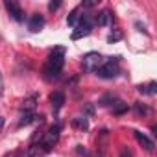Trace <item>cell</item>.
Here are the masks:
<instances>
[{
    "mask_svg": "<svg viewBox=\"0 0 157 157\" xmlns=\"http://www.w3.org/2000/svg\"><path fill=\"white\" fill-rule=\"evenodd\" d=\"M63 65H65V48L63 46H56L50 52L48 59H46V65H44V70H43L44 78H46V80H54V78H57L61 68H63Z\"/></svg>",
    "mask_w": 157,
    "mask_h": 157,
    "instance_id": "1",
    "label": "cell"
},
{
    "mask_svg": "<svg viewBox=\"0 0 157 157\" xmlns=\"http://www.w3.org/2000/svg\"><path fill=\"white\" fill-rule=\"evenodd\" d=\"M96 74L104 80H113L120 74V68H118V57H109V59H104L102 67L96 70Z\"/></svg>",
    "mask_w": 157,
    "mask_h": 157,
    "instance_id": "2",
    "label": "cell"
},
{
    "mask_svg": "<svg viewBox=\"0 0 157 157\" xmlns=\"http://www.w3.org/2000/svg\"><path fill=\"white\" fill-rule=\"evenodd\" d=\"M93 26H94V19H93L91 15H82V17H80V21H78V24H76V32L72 33V39H82V37H87V35L91 33Z\"/></svg>",
    "mask_w": 157,
    "mask_h": 157,
    "instance_id": "3",
    "label": "cell"
},
{
    "mask_svg": "<svg viewBox=\"0 0 157 157\" xmlns=\"http://www.w3.org/2000/svg\"><path fill=\"white\" fill-rule=\"evenodd\" d=\"M104 63V56L98 52H89L82 57V67L85 72H96Z\"/></svg>",
    "mask_w": 157,
    "mask_h": 157,
    "instance_id": "4",
    "label": "cell"
},
{
    "mask_svg": "<svg viewBox=\"0 0 157 157\" xmlns=\"http://www.w3.org/2000/svg\"><path fill=\"white\" fill-rule=\"evenodd\" d=\"M59 133H61V124L56 122V124L48 129V133L41 139V148H43L44 151H50V150L57 144V140H59Z\"/></svg>",
    "mask_w": 157,
    "mask_h": 157,
    "instance_id": "5",
    "label": "cell"
},
{
    "mask_svg": "<svg viewBox=\"0 0 157 157\" xmlns=\"http://www.w3.org/2000/svg\"><path fill=\"white\" fill-rule=\"evenodd\" d=\"M4 8L8 10V13L11 15L13 21H17V22H22V21H24V11H22V8H21L17 2H13V0H6V2H4Z\"/></svg>",
    "mask_w": 157,
    "mask_h": 157,
    "instance_id": "6",
    "label": "cell"
},
{
    "mask_svg": "<svg viewBox=\"0 0 157 157\" xmlns=\"http://www.w3.org/2000/svg\"><path fill=\"white\" fill-rule=\"evenodd\" d=\"M133 135H135L137 142H139V144H140V146H142L146 151H153V150H155V142H153L150 137H146L144 133H140V131H137V129L133 131Z\"/></svg>",
    "mask_w": 157,
    "mask_h": 157,
    "instance_id": "7",
    "label": "cell"
},
{
    "mask_svg": "<svg viewBox=\"0 0 157 157\" xmlns=\"http://www.w3.org/2000/svg\"><path fill=\"white\" fill-rule=\"evenodd\" d=\"M44 28V17L43 15H32L30 17V21H28V30L30 32H33V33H37V32H41Z\"/></svg>",
    "mask_w": 157,
    "mask_h": 157,
    "instance_id": "8",
    "label": "cell"
},
{
    "mask_svg": "<svg viewBox=\"0 0 157 157\" xmlns=\"http://www.w3.org/2000/svg\"><path fill=\"white\" fill-rule=\"evenodd\" d=\"M50 104H52L54 113H57V111L63 107V104H65V94H63L61 91H56V93L50 96Z\"/></svg>",
    "mask_w": 157,
    "mask_h": 157,
    "instance_id": "9",
    "label": "cell"
},
{
    "mask_svg": "<svg viewBox=\"0 0 157 157\" xmlns=\"http://www.w3.org/2000/svg\"><path fill=\"white\" fill-rule=\"evenodd\" d=\"M94 22H96L98 26H107V24H111V22H113V15H111V11H109V10L100 11L98 17L94 19Z\"/></svg>",
    "mask_w": 157,
    "mask_h": 157,
    "instance_id": "10",
    "label": "cell"
},
{
    "mask_svg": "<svg viewBox=\"0 0 157 157\" xmlns=\"http://www.w3.org/2000/svg\"><path fill=\"white\" fill-rule=\"evenodd\" d=\"M137 91L140 94H148V96H155L157 94V83L155 82H150V83H144V85H139Z\"/></svg>",
    "mask_w": 157,
    "mask_h": 157,
    "instance_id": "11",
    "label": "cell"
},
{
    "mask_svg": "<svg viewBox=\"0 0 157 157\" xmlns=\"http://www.w3.org/2000/svg\"><path fill=\"white\" fill-rule=\"evenodd\" d=\"M80 11H82V6H78V8H74L70 13H68V17H67V24L68 26H76L78 24V21H80Z\"/></svg>",
    "mask_w": 157,
    "mask_h": 157,
    "instance_id": "12",
    "label": "cell"
},
{
    "mask_svg": "<svg viewBox=\"0 0 157 157\" xmlns=\"http://www.w3.org/2000/svg\"><path fill=\"white\" fill-rule=\"evenodd\" d=\"M35 118H39L37 115H35V111H28V113H22V117H21V120H19V126H30Z\"/></svg>",
    "mask_w": 157,
    "mask_h": 157,
    "instance_id": "13",
    "label": "cell"
},
{
    "mask_svg": "<svg viewBox=\"0 0 157 157\" xmlns=\"http://www.w3.org/2000/svg\"><path fill=\"white\" fill-rule=\"evenodd\" d=\"M72 126L78 128V129H82V131H87L89 129V122L85 117H78V118H72Z\"/></svg>",
    "mask_w": 157,
    "mask_h": 157,
    "instance_id": "14",
    "label": "cell"
},
{
    "mask_svg": "<svg viewBox=\"0 0 157 157\" xmlns=\"http://www.w3.org/2000/svg\"><path fill=\"white\" fill-rule=\"evenodd\" d=\"M35 102H37V96H30L24 105H22V113H28V111H33L35 109Z\"/></svg>",
    "mask_w": 157,
    "mask_h": 157,
    "instance_id": "15",
    "label": "cell"
},
{
    "mask_svg": "<svg viewBox=\"0 0 157 157\" xmlns=\"http://www.w3.org/2000/svg\"><path fill=\"white\" fill-rule=\"evenodd\" d=\"M117 104H118V105L113 107V113H115V115H122L124 111H128V105H126V104H122V102H117Z\"/></svg>",
    "mask_w": 157,
    "mask_h": 157,
    "instance_id": "16",
    "label": "cell"
},
{
    "mask_svg": "<svg viewBox=\"0 0 157 157\" xmlns=\"http://www.w3.org/2000/svg\"><path fill=\"white\" fill-rule=\"evenodd\" d=\"M135 111H137V115H146L150 109H148L146 105H142V104H139V102H137V104H135Z\"/></svg>",
    "mask_w": 157,
    "mask_h": 157,
    "instance_id": "17",
    "label": "cell"
},
{
    "mask_svg": "<svg viewBox=\"0 0 157 157\" xmlns=\"http://www.w3.org/2000/svg\"><path fill=\"white\" fill-rule=\"evenodd\" d=\"M120 37H122V33H120V32H115V33H111V35L107 37V43H115V41H118Z\"/></svg>",
    "mask_w": 157,
    "mask_h": 157,
    "instance_id": "18",
    "label": "cell"
},
{
    "mask_svg": "<svg viewBox=\"0 0 157 157\" xmlns=\"http://www.w3.org/2000/svg\"><path fill=\"white\" fill-rule=\"evenodd\" d=\"M61 8V2H59V0H56V2H50L48 4V10L50 11H56V10H59Z\"/></svg>",
    "mask_w": 157,
    "mask_h": 157,
    "instance_id": "19",
    "label": "cell"
},
{
    "mask_svg": "<svg viewBox=\"0 0 157 157\" xmlns=\"http://www.w3.org/2000/svg\"><path fill=\"white\" fill-rule=\"evenodd\" d=\"M76 153L78 155H85V157L89 155V151L85 150V146H76Z\"/></svg>",
    "mask_w": 157,
    "mask_h": 157,
    "instance_id": "20",
    "label": "cell"
},
{
    "mask_svg": "<svg viewBox=\"0 0 157 157\" xmlns=\"http://www.w3.org/2000/svg\"><path fill=\"white\" fill-rule=\"evenodd\" d=\"M94 6H96L94 0H85V2L82 4V8H94Z\"/></svg>",
    "mask_w": 157,
    "mask_h": 157,
    "instance_id": "21",
    "label": "cell"
},
{
    "mask_svg": "<svg viewBox=\"0 0 157 157\" xmlns=\"http://www.w3.org/2000/svg\"><path fill=\"white\" fill-rule=\"evenodd\" d=\"M120 157H131V151L128 148H120Z\"/></svg>",
    "mask_w": 157,
    "mask_h": 157,
    "instance_id": "22",
    "label": "cell"
},
{
    "mask_svg": "<svg viewBox=\"0 0 157 157\" xmlns=\"http://www.w3.org/2000/svg\"><path fill=\"white\" fill-rule=\"evenodd\" d=\"M85 113H87V115H93V113H94V107H93V105H87V107H85Z\"/></svg>",
    "mask_w": 157,
    "mask_h": 157,
    "instance_id": "23",
    "label": "cell"
},
{
    "mask_svg": "<svg viewBox=\"0 0 157 157\" xmlns=\"http://www.w3.org/2000/svg\"><path fill=\"white\" fill-rule=\"evenodd\" d=\"M17 155H19V153H17V151H11V153H6V155H4V157H17Z\"/></svg>",
    "mask_w": 157,
    "mask_h": 157,
    "instance_id": "24",
    "label": "cell"
},
{
    "mask_svg": "<svg viewBox=\"0 0 157 157\" xmlns=\"http://www.w3.org/2000/svg\"><path fill=\"white\" fill-rule=\"evenodd\" d=\"M2 126H4V118L0 117V129H2Z\"/></svg>",
    "mask_w": 157,
    "mask_h": 157,
    "instance_id": "25",
    "label": "cell"
}]
</instances>
